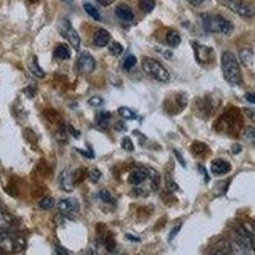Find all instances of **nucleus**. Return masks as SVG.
Segmentation results:
<instances>
[{
  "mask_svg": "<svg viewBox=\"0 0 255 255\" xmlns=\"http://www.w3.org/2000/svg\"><path fill=\"white\" fill-rule=\"evenodd\" d=\"M123 51H124V47H123L122 44H119V42H113V44L109 46V52L114 56L122 55Z\"/></svg>",
  "mask_w": 255,
  "mask_h": 255,
  "instance_id": "nucleus-27",
  "label": "nucleus"
},
{
  "mask_svg": "<svg viewBox=\"0 0 255 255\" xmlns=\"http://www.w3.org/2000/svg\"><path fill=\"white\" fill-rule=\"evenodd\" d=\"M191 151H193V153H194V154H197V156H202V154H204L207 151H208V147H207L204 143L197 142V143H194V144H193Z\"/></svg>",
  "mask_w": 255,
  "mask_h": 255,
  "instance_id": "nucleus-24",
  "label": "nucleus"
},
{
  "mask_svg": "<svg viewBox=\"0 0 255 255\" xmlns=\"http://www.w3.org/2000/svg\"><path fill=\"white\" fill-rule=\"evenodd\" d=\"M158 51L165 56L166 59H172V52L170 50H165V49H158Z\"/></svg>",
  "mask_w": 255,
  "mask_h": 255,
  "instance_id": "nucleus-38",
  "label": "nucleus"
},
{
  "mask_svg": "<svg viewBox=\"0 0 255 255\" xmlns=\"http://www.w3.org/2000/svg\"><path fill=\"white\" fill-rule=\"evenodd\" d=\"M88 104H90L91 106L97 108V106H102V105H104V100H102V97H100V96H93V97H91V99L88 100Z\"/></svg>",
  "mask_w": 255,
  "mask_h": 255,
  "instance_id": "nucleus-35",
  "label": "nucleus"
},
{
  "mask_svg": "<svg viewBox=\"0 0 255 255\" xmlns=\"http://www.w3.org/2000/svg\"><path fill=\"white\" fill-rule=\"evenodd\" d=\"M100 198H101L104 202H106V203H113V202H114L113 195H111L110 191L106 190V189L101 190V193H100Z\"/></svg>",
  "mask_w": 255,
  "mask_h": 255,
  "instance_id": "nucleus-34",
  "label": "nucleus"
},
{
  "mask_svg": "<svg viewBox=\"0 0 255 255\" xmlns=\"http://www.w3.org/2000/svg\"><path fill=\"white\" fill-rule=\"evenodd\" d=\"M142 68L147 74L161 83H167L171 81V74L163 67L162 64L153 58H144L142 60Z\"/></svg>",
  "mask_w": 255,
  "mask_h": 255,
  "instance_id": "nucleus-3",
  "label": "nucleus"
},
{
  "mask_svg": "<svg viewBox=\"0 0 255 255\" xmlns=\"http://www.w3.org/2000/svg\"><path fill=\"white\" fill-rule=\"evenodd\" d=\"M244 114L247 115V118H249L250 120L255 122V110L252 108H245L244 109Z\"/></svg>",
  "mask_w": 255,
  "mask_h": 255,
  "instance_id": "nucleus-36",
  "label": "nucleus"
},
{
  "mask_svg": "<svg viewBox=\"0 0 255 255\" xmlns=\"http://www.w3.org/2000/svg\"><path fill=\"white\" fill-rule=\"evenodd\" d=\"M244 138L250 143H255V128L248 127L244 130Z\"/></svg>",
  "mask_w": 255,
  "mask_h": 255,
  "instance_id": "nucleus-28",
  "label": "nucleus"
},
{
  "mask_svg": "<svg viewBox=\"0 0 255 255\" xmlns=\"http://www.w3.org/2000/svg\"><path fill=\"white\" fill-rule=\"evenodd\" d=\"M149 175H148V168H140V170H135V171L131 172L128 177V181L134 186L140 185L142 183H144V180L148 179Z\"/></svg>",
  "mask_w": 255,
  "mask_h": 255,
  "instance_id": "nucleus-12",
  "label": "nucleus"
},
{
  "mask_svg": "<svg viewBox=\"0 0 255 255\" xmlns=\"http://www.w3.org/2000/svg\"><path fill=\"white\" fill-rule=\"evenodd\" d=\"M69 130H70V133L73 134V135H76V136L81 135V133H79L78 130H76V129H73V127H69Z\"/></svg>",
  "mask_w": 255,
  "mask_h": 255,
  "instance_id": "nucleus-45",
  "label": "nucleus"
},
{
  "mask_svg": "<svg viewBox=\"0 0 255 255\" xmlns=\"http://www.w3.org/2000/svg\"><path fill=\"white\" fill-rule=\"evenodd\" d=\"M230 248H231L232 255H255L253 249H250L247 245H244L238 239H235V240L230 244Z\"/></svg>",
  "mask_w": 255,
  "mask_h": 255,
  "instance_id": "nucleus-13",
  "label": "nucleus"
},
{
  "mask_svg": "<svg viewBox=\"0 0 255 255\" xmlns=\"http://www.w3.org/2000/svg\"><path fill=\"white\" fill-rule=\"evenodd\" d=\"M52 204H54V202H52L51 198H44V199L40 200L38 206H40L41 209H45V211H47V209L51 208Z\"/></svg>",
  "mask_w": 255,
  "mask_h": 255,
  "instance_id": "nucleus-33",
  "label": "nucleus"
},
{
  "mask_svg": "<svg viewBox=\"0 0 255 255\" xmlns=\"http://www.w3.org/2000/svg\"><path fill=\"white\" fill-rule=\"evenodd\" d=\"M0 255H3V254H1V253H0Z\"/></svg>",
  "mask_w": 255,
  "mask_h": 255,
  "instance_id": "nucleus-48",
  "label": "nucleus"
},
{
  "mask_svg": "<svg viewBox=\"0 0 255 255\" xmlns=\"http://www.w3.org/2000/svg\"><path fill=\"white\" fill-rule=\"evenodd\" d=\"M29 70H31V73L36 77V78H40V79L45 78L44 69L40 67V64H38V60L36 56H33V58H32L31 64H29Z\"/></svg>",
  "mask_w": 255,
  "mask_h": 255,
  "instance_id": "nucleus-16",
  "label": "nucleus"
},
{
  "mask_svg": "<svg viewBox=\"0 0 255 255\" xmlns=\"http://www.w3.org/2000/svg\"><path fill=\"white\" fill-rule=\"evenodd\" d=\"M110 119H111L110 113H105V111H101V113H99L97 115H96V123H97V125L101 128L108 127L109 123H110Z\"/></svg>",
  "mask_w": 255,
  "mask_h": 255,
  "instance_id": "nucleus-22",
  "label": "nucleus"
},
{
  "mask_svg": "<svg viewBox=\"0 0 255 255\" xmlns=\"http://www.w3.org/2000/svg\"><path fill=\"white\" fill-rule=\"evenodd\" d=\"M139 8L144 13H149L154 8V0H139Z\"/></svg>",
  "mask_w": 255,
  "mask_h": 255,
  "instance_id": "nucleus-25",
  "label": "nucleus"
},
{
  "mask_svg": "<svg viewBox=\"0 0 255 255\" xmlns=\"http://www.w3.org/2000/svg\"><path fill=\"white\" fill-rule=\"evenodd\" d=\"M202 23H203L204 29L211 33L229 35L234 29V24L231 20L220 14H203L202 15Z\"/></svg>",
  "mask_w": 255,
  "mask_h": 255,
  "instance_id": "nucleus-2",
  "label": "nucleus"
},
{
  "mask_svg": "<svg viewBox=\"0 0 255 255\" xmlns=\"http://www.w3.org/2000/svg\"><path fill=\"white\" fill-rule=\"evenodd\" d=\"M115 14L119 19L128 22V20H131L134 17V13L131 10L130 6L125 5V4H119V5L115 8Z\"/></svg>",
  "mask_w": 255,
  "mask_h": 255,
  "instance_id": "nucleus-15",
  "label": "nucleus"
},
{
  "mask_svg": "<svg viewBox=\"0 0 255 255\" xmlns=\"http://www.w3.org/2000/svg\"><path fill=\"white\" fill-rule=\"evenodd\" d=\"M110 33L106 29H99V31L95 32L93 42H95V45L97 47H105L110 42Z\"/></svg>",
  "mask_w": 255,
  "mask_h": 255,
  "instance_id": "nucleus-14",
  "label": "nucleus"
},
{
  "mask_svg": "<svg viewBox=\"0 0 255 255\" xmlns=\"http://www.w3.org/2000/svg\"><path fill=\"white\" fill-rule=\"evenodd\" d=\"M241 151L240 145H234V153H239Z\"/></svg>",
  "mask_w": 255,
  "mask_h": 255,
  "instance_id": "nucleus-46",
  "label": "nucleus"
},
{
  "mask_svg": "<svg viewBox=\"0 0 255 255\" xmlns=\"http://www.w3.org/2000/svg\"><path fill=\"white\" fill-rule=\"evenodd\" d=\"M211 171L216 176L226 175L227 172L231 171V165H230V162L225 161V159H215L211 165Z\"/></svg>",
  "mask_w": 255,
  "mask_h": 255,
  "instance_id": "nucleus-10",
  "label": "nucleus"
},
{
  "mask_svg": "<svg viewBox=\"0 0 255 255\" xmlns=\"http://www.w3.org/2000/svg\"><path fill=\"white\" fill-rule=\"evenodd\" d=\"M166 42H167L168 46L176 47L179 46L180 42H181V37H180L179 32L174 31V29H170L166 35Z\"/></svg>",
  "mask_w": 255,
  "mask_h": 255,
  "instance_id": "nucleus-19",
  "label": "nucleus"
},
{
  "mask_svg": "<svg viewBox=\"0 0 255 255\" xmlns=\"http://www.w3.org/2000/svg\"><path fill=\"white\" fill-rule=\"evenodd\" d=\"M83 8H84V10L87 12V14L90 15L91 18H93V19H95V20H101V14H100L99 9L96 8V6L93 5V4L86 3L83 5Z\"/></svg>",
  "mask_w": 255,
  "mask_h": 255,
  "instance_id": "nucleus-23",
  "label": "nucleus"
},
{
  "mask_svg": "<svg viewBox=\"0 0 255 255\" xmlns=\"http://www.w3.org/2000/svg\"><path fill=\"white\" fill-rule=\"evenodd\" d=\"M86 175H87V170H86V167L77 168L76 171L72 174L73 184H74V185H78V184H81L82 181L84 180V177H86Z\"/></svg>",
  "mask_w": 255,
  "mask_h": 255,
  "instance_id": "nucleus-21",
  "label": "nucleus"
},
{
  "mask_svg": "<svg viewBox=\"0 0 255 255\" xmlns=\"http://www.w3.org/2000/svg\"><path fill=\"white\" fill-rule=\"evenodd\" d=\"M180 229H181V223H180V225H177L176 227H174V229H172V232H171V234H170V241H171L172 239H174V236L176 235L177 232L180 231Z\"/></svg>",
  "mask_w": 255,
  "mask_h": 255,
  "instance_id": "nucleus-40",
  "label": "nucleus"
},
{
  "mask_svg": "<svg viewBox=\"0 0 255 255\" xmlns=\"http://www.w3.org/2000/svg\"><path fill=\"white\" fill-rule=\"evenodd\" d=\"M114 0H99V3H101L104 6H108L113 3Z\"/></svg>",
  "mask_w": 255,
  "mask_h": 255,
  "instance_id": "nucleus-44",
  "label": "nucleus"
},
{
  "mask_svg": "<svg viewBox=\"0 0 255 255\" xmlns=\"http://www.w3.org/2000/svg\"><path fill=\"white\" fill-rule=\"evenodd\" d=\"M77 67H78L79 72L87 74V73L93 72V69L96 68V61L90 52L83 51L79 54L78 60H77Z\"/></svg>",
  "mask_w": 255,
  "mask_h": 255,
  "instance_id": "nucleus-8",
  "label": "nucleus"
},
{
  "mask_svg": "<svg viewBox=\"0 0 255 255\" xmlns=\"http://www.w3.org/2000/svg\"><path fill=\"white\" fill-rule=\"evenodd\" d=\"M58 208L63 215L73 216L78 213L81 207H79V203L77 199H74V198H67V199H61L59 202Z\"/></svg>",
  "mask_w": 255,
  "mask_h": 255,
  "instance_id": "nucleus-9",
  "label": "nucleus"
},
{
  "mask_svg": "<svg viewBox=\"0 0 255 255\" xmlns=\"http://www.w3.org/2000/svg\"><path fill=\"white\" fill-rule=\"evenodd\" d=\"M88 176H90V179L92 183H99L100 179H101V176H102V174L99 168H92V170L88 172Z\"/></svg>",
  "mask_w": 255,
  "mask_h": 255,
  "instance_id": "nucleus-29",
  "label": "nucleus"
},
{
  "mask_svg": "<svg viewBox=\"0 0 255 255\" xmlns=\"http://www.w3.org/2000/svg\"><path fill=\"white\" fill-rule=\"evenodd\" d=\"M118 113H119V115L122 116V118H124V119L127 120L135 119V114H134L129 108H124V106H123V108H119Z\"/></svg>",
  "mask_w": 255,
  "mask_h": 255,
  "instance_id": "nucleus-26",
  "label": "nucleus"
},
{
  "mask_svg": "<svg viewBox=\"0 0 255 255\" xmlns=\"http://www.w3.org/2000/svg\"><path fill=\"white\" fill-rule=\"evenodd\" d=\"M186 105H188V96L183 92H179L175 93L174 97H171V100L165 105V109L168 113L171 111V109H174L172 114H179L186 108Z\"/></svg>",
  "mask_w": 255,
  "mask_h": 255,
  "instance_id": "nucleus-6",
  "label": "nucleus"
},
{
  "mask_svg": "<svg viewBox=\"0 0 255 255\" xmlns=\"http://www.w3.org/2000/svg\"><path fill=\"white\" fill-rule=\"evenodd\" d=\"M221 65H222L223 77L226 82L234 87H238L243 83V73H241L240 64L235 54L231 51H225L221 58Z\"/></svg>",
  "mask_w": 255,
  "mask_h": 255,
  "instance_id": "nucleus-1",
  "label": "nucleus"
},
{
  "mask_svg": "<svg viewBox=\"0 0 255 255\" xmlns=\"http://www.w3.org/2000/svg\"><path fill=\"white\" fill-rule=\"evenodd\" d=\"M189 3L191 4V5H194V6H200L203 3H206L207 0H188Z\"/></svg>",
  "mask_w": 255,
  "mask_h": 255,
  "instance_id": "nucleus-42",
  "label": "nucleus"
},
{
  "mask_svg": "<svg viewBox=\"0 0 255 255\" xmlns=\"http://www.w3.org/2000/svg\"><path fill=\"white\" fill-rule=\"evenodd\" d=\"M223 4L243 18H252L255 15V6L245 0H223Z\"/></svg>",
  "mask_w": 255,
  "mask_h": 255,
  "instance_id": "nucleus-4",
  "label": "nucleus"
},
{
  "mask_svg": "<svg viewBox=\"0 0 255 255\" xmlns=\"http://www.w3.org/2000/svg\"><path fill=\"white\" fill-rule=\"evenodd\" d=\"M166 188H167L170 191H177L180 189L179 185L176 184V181H174V179H172L170 175L166 177Z\"/></svg>",
  "mask_w": 255,
  "mask_h": 255,
  "instance_id": "nucleus-31",
  "label": "nucleus"
},
{
  "mask_svg": "<svg viewBox=\"0 0 255 255\" xmlns=\"http://www.w3.org/2000/svg\"><path fill=\"white\" fill-rule=\"evenodd\" d=\"M239 56H240V60L244 65H247V67H252L253 61H254V52H253V50H250V49L241 50L240 54H239Z\"/></svg>",
  "mask_w": 255,
  "mask_h": 255,
  "instance_id": "nucleus-18",
  "label": "nucleus"
},
{
  "mask_svg": "<svg viewBox=\"0 0 255 255\" xmlns=\"http://www.w3.org/2000/svg\"><path fill=\"white\" fill-rule=\"evenodd\" d=\"M174 154H175V157H176L177 161H179L180 165L183 166V167H186V162H185V159H184L183 154L180 153L179 151H176V149H174Z\"/></svg>",
  "mask_w": 255,
  "mask_h": 255,
  "instance_id": "nucleus-37",
  "label": "nucleus"
},
{
  "mask_svg": "<svg viewBox=\"0 0 255 255\" xmlns=\"http://www.w3.org/2000/svg\"><path fill=\"white\" fill-rule=\"evenodd\" d=\"M59 31H60L61 35L69 41V44L72 45L74 50H79V46H81V37H79L78 32L72 27V23H70L68 19H63L59 24Z\"/></svg>",
  "mask_w": 255,
  "mask_h": 255,
  "instance_id": "nucleus-5",
  "label": "nucleus"
},
{
  "mask_svg": "<svg viewBox=\"0 0 255 255\" xmlns=\"http://www.w3.org/2000/svg\"><path fill=\"white\" fill-rule=\"evenodd\" d=\"M194 51H195V60L203 65V67H207L211 64V61L213 60V50L208 46H204V45L200 44H194Z\"/></svg>",
  "mask_w": 255,
  "mask_h": 255,
  "instance_id": "nucleus-7",
  "label": "nucleus"
},
{
  "mask_svg": "<svg viewBox=\"0 0 255 255\" xmlns=\"http://www.w3.org/2000/svg\"><path fill=\"white\" fill-rule=\"evenodd\" d=\"M13 218L5 213V212L0 211V231H6L9 227L12 226Z\"/></svg>",
  "mask_w": 255,
  "mask_h": 255,
  "instance_id": "nucleus-20",
  "label": "nucleus"
},
{
  "mask_svg": "<svg viewBox=\"0 0 255 255\" xmlns=\"http://www.w3.org/2000/svg\"><path fill=\"white\" fill-rule=\"evenodd\" d=\"M54 56L56 59H60V60H68L70 58V51L67 45L59 44L54 50Z\"/></svg>",
  "mask_w": 255,
  "mask_h": 255,
  "instance_id": "nucleus-17",
  "label": "nucleus"
},
{
  "mask_svg": "<svg viewBox=\"0 0 255 255\" xmlns=\"http://www.w3.org/2000/svg\"><path fill=\"white\" fill-rule=\"evenodd\" d=\"M122 147L124 148L125 151H128V152H133L134 151V144H133V142H131V139L129 138V136H124V138H123Z\"/></svg>",
  "mask_w": 255,
  "mask_h": 255,
  "instance_id": "nucleus-30",
  "label": "nucleus"
},
{
  "mask_svg": "<svg viewBox=\"0 0 255 255\" xmlns=\"http://www.w3.org/2000/svg\"><path fill=\"white\" fill-rule=\"evenodd\" d=\"M245 99H247V101L250 102V104H255V93H248V95L245 96Z\"/></svg>",
  "mask_w": 255,
  "mask_h": 255,
  "instance_id": "nucleus-43",
  "label": "nucleus"
},
{
  "mask_svg": "<svg viewBox=\"0 0 255 255\" xmlns=\"http://www.w3.org/2000/svg\"><path fill=\"white\" fill-rule=\"evenodd\" d=\"M59 186H60L61 190L67 191V193L73 191L74 184H73V177L69 170H64V171L60 172V175H59Z\"/></svg>",
  "mask_w": 255,
  "mask_h": 255,
  "instance_id": "nucleus-11",
  "label": "nucleus"
},
{
  "mask_svg": "<svg viewBox=\"0 0 255 255\" xmlns=\"http://www.w3.org/2000/svg\"><path fill=\"white\" fill-rule=\"evenodd\" d=\"M106 248H108L109 252H113V249L115 248V243H114L113 239H109V240H106Z\"/></svg>",
  "mask_w": 255,
  "mask_h": 255,
  "instance_id": "nucleus-39",
  "label": "nucleus"
},
{
  "mask_svg": "<svg viewBox=\"0 0 255 255\" xmlns=\"http://www.w3.org/2000/svg\"><path fill=\"white\" fill-rule=\"evenodd\" d=\"M61 1H64V3H73V0H61Z\"/></svg>",
  "mask_w": 255,
  "mask_h": 255,
  "instance_id": "nucleus-47",
  "label": "nucleus"
},
{
  "mask_svg": "<svg viewBox=\"0 0 255 255\" xmlns=\"http://www.w3.org/2000/svg\"><path fill=\"white\" fill-rule=\"evenodd\" d=\"M55 255H68V252L64 248L56 247L55 248Z\"/></svg>",
  "mask_w": 255,
  "mask_h": 255,
  "instance_id": "nucleus-41",
  "label": "nucleus"
},
{
  "mask_svg": "<svg viewBox=\"0 0 255 255\" xmlns=\"http://www.w3.org/2000/svg\"><path fill=\"white\" fill-rule=\"evenodd\" d=\"M136 64V58L134 55H128L124 60V68L127 70H130Z\"/></svg>",
  "mask_w": 255,
  "mask_h": 255,
  "instance_id": "nucleus-32",
  "label": "nucleus"
}]
</instances>
